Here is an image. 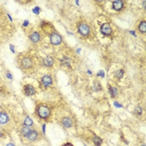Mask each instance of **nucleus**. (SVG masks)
<instances>
[{"label":"nucleus","instance_id":"nucleus-1","mask_svg":"<svg viewBox=\"0 0 146 146\" xmlns=\"http://www.w3.org/2000/svg\"><path fill=\"white\" fill-rule=\"evenodd\" d=\"M17 64L19 68L26 73L33 72L37 67V62L35 58L32 54L29 52L19 54L17 57Z\"/></svg>","mask_w":146,"mask_h":146},{"label":"nucleus","instance_id":"nucleus-2","mask_svg":"<svg viewBox=\"0 0 146 146\" xmlns=\"http://www.w3.org/2000/svg\"><path fill=\"white\" fill-rule=\"evenodd\" d=\"M51 113L52 112L49 106L46 104H38L35 108V114L40 119L47 121L49 119Z\"/></svg>","mask_w":146,"mask_h":146},{"label":"nucleus","instance_id":"nucleus-3","mask_svg":"<svg viewBox=\"0 0 146 146\" xmlns=\"http://www.w3.org/2000/svg\"><path fill=\"white\" fill-rule=\"evenodd\" d=\"M77 31L78 34L84 38H87L90 36V34L92 33L91 30V26L90 25V23L86 21L81 20L77 24Z\"/></svg>","mask_w":146,"mask_h":146},{"label":"nucleus","instance_id":"nucleus-4","mask_svg":"<svg viewBox=\"0 0 146 146\" xmlns=\"http://www.w3.org/2000/svg\"><path fill=\"white\" fill-rule=\"evenodd\" d=\"M53 84H54V79L50 74H44L39 79V85L44 90L49 89L50 87L53 86Z\"/></svg>","mask_w":146,"mask_h":146},{"label":"nucleus","instance_id":"nucleus-5","mask_svg":"<svg viewBox=\"0 0 146 146\" xmlns=\"http://www.w3.org/2000/svg\"><path fill=\"white\" fill-rule=\"evenodd\" d=\"M48 37H49V41L52 45L58 46L63 43V37L54 29L48 34Z\"/></svg>","mask_w":146,"mask_h":146},{"label":"nucleus","instance_id":"nucleus-6","mask_svg":"<svg viewBox=\"0 0 146 146\" xmlns=\"http://www.w3.org/2000/svg\"><path fill=\"white\" fill-rule=\"evenodd\" d=\"M29 41L33 45H36L39 44L42 41V34L38 31H33L29 34Z\"/></svg>","mask_w":146,"mask_h":146},{"label":"nucleus","instance_id":"nucleus-7","mask_svg":"<svg viewBox=\"0 0 146 146\" xmlns=\"http://www.w3.org/2000/svg\"><path fill=\"white\" fill-rule=\"evenodd\" d=\"M23 94L26 95V96H34L37 93V90H36V88L34 87L33 84H26L23 86Z\"/></svg>","mask_w":146,"mask_h":146},{"label":"nucleus","instance_id":"nucleus-8","mask_svg":"<svg viewBox=\"0 0 146 146\" xmlns=\"http://www.w3.org/2000/svg\"><path fill=\"white\" fill-rule=\"evenodd\" d=\"M41 64L46 68L50 69L54 65V58L52 55H47L44 58H42Z\"/></svg>","mask_w":146,"mask_h":146},{"label":"nucleus","instance_id":"nucleus-9","mask_svg":"<svg viewBox=\"0 0 146 146\" xmlns=\"http://www.w3.org/2000/svg\"><path fill=\"white\" fill-rule=\"evenodd\" d=\"M100 33L104 36H111L113 34V29L111 25L109 23H104L100 26Z\"/></svg>","mask_w":146,"mask_h":146},{"label":"nucleus","instance_id":"nucleus-10","mask_svg":"<svg viewBox=\"0 0 146 146\" xmlns=\"http://www.w3.org/2000/svg\"><path fill=\"white\" fill-rule=\"evenodd\" d=\"M124 2L122 0H117V1H113L112 2V8L114 11L120 12L124 9Z\"/></svg>","mask_w":146,"mask_h":146},{"label":"nucleus","instance_id":"nucleus-11","mask_svg":"<svg viewBox=\"0 0 146 146\" xmlns=\"http://www.w3.org/2000/svg\"><path fill=\"white\" fill-rule=\"evenodd\" d=\"M61 124L65 129H70L74 125V121H73V119L70 117L65 116V117H63L61 119Z\"/></svg>","mask_w":146,"mask_h":146},{"label":"nucleus","instance_id":"nucleus-12","mask_svg":"<svg viewBox=\"0 0 146 146\" xmlns=\"http://www.w3.org/2000/svg\"><path fill=\"white\" fill-rule=\"evenodd\" d=\"M38 138H39V133L36 129H31L30 132L29 133V135L26 137V139L31 142H35L36 140L38 139Z\"/></svg>","mask_w":146,"mask_h":146},{"label":"nucleus","instance_id":"nucleus-13","mask_svg":"<svg viewBox=\"0 0 146 146\" xmlns=\"http://www.w3.org/2000/svg\"><path fill=\"white\" fill-rule=\"evenodd\" d=\"M9 122V116L4 111H0V124L4 125Z\"/></svg>","mask_w":146,"mask_h":146},{"label":"nucleus","instance_id":"nucleus-14","mask_svg":"<svg viewBox=\"0 0 146 146\" xmlns=\"http://www.w3.org/2000/svg\"><path fill=\"white\" fill-rule=\"evenodd\" d=\"M138 31L142 34H145L146 33V22L145 20H141L139 23L138 26H137Z\"/></svg>","mask_w":146,"mask_h":146},{"label":"nucleus","instance_id":"nucleus-15","mask_svg":"<svg viewBox=\"0 0 146 146\" xmlns=\"http://www.w3.org/2000/svg\"><path fill=\"white\" fill-rule=\"evenodd\" d=\"M109 94H110V97L112 99H114L119 94V90L116 87H114V86L109 85Z\"/></svg>","mask_w":146,"mask_h":146},{"label":"nucleus","instance_id":"nucleus-16","mask_svg":"<svg viewBox=\"0 0 146 146\" xmlns=\"http://www.w3.org/2000/svg\"><path fill=\"white\" fill-rule=\"evenodd\" d=\"M31 129H32L31 127H28V126H25V125L22 126V128H21V129H20V132H21L22 136H23L24 138H26L27 135H29V133L30 132Z\"/></svg>","mask_w":146,"mask_h":146},{"label":"nucleus","instance_id":"nucleus-17","mask_svg":"<svg viewBox=\"0 0 146 146\" xmlns=\"http://www.w3.org/2000/svg\"><path fill=\"white\" fill-rule=\"evenodd\" d=\"M92 89H93V90H94V92H99V91L102 90L101 83H100V81H98V80H95V81L94 82V84H93Z\"/></svg>","mask_w":146,"mask_h":146},{"label":"nucleus","instance_id":"nucleus-18","mask_svg":"<svg viewBox=\"0 0 146 146\" xmlns=\"http://www.w3.org/2000/svg\"><path fill=\"white\" fill-rule=\"evenodd\" d=\"M124 69H122V68H119V69L116 70V71H115V73H114V77L118 79V80H120V79L124 77Z\"/></svg>","mask_w":146,"mask_h":146},{"label":"nucleus","instance_id":"nucleus-19","mask_svg":"<svg viewBox=\"0 0 146 146\" xmlns=\"http://www.w3.org/2000/svg\"><path fill=\"white\" fill-rule=\"evenodd\" d=\"M59 61L61 62V64L64 67H69L70 66V59L66 56L63 57L61 59H59Z\"/></svg>","mask_w":146,"mask_h":146},{"label":"nucleus","instance_id":"nucleus-20","mask_svg":"<svg viewBox=\"0 0 146 146\" xmlns=\"http://www.w3.org/2000/svg\"><path fill=\"white\" fill-rule=\"evenodd\" d=\"M93 142L96 146H100L102 145V143H103V139L100 137H99L97 135H94L93 137Z\"/></svg>","mask_w":146,"mask_h":146},{"label":"nucleus","instance_id":"nucleus-21","mask_svg":"<svg viewBox=\"0 0 146 146\" xmlns=\"http://www.w3.org/2000/svg\"><path fill=\"white\" fill-rule=\"evenodd\" d=\"M23 125L28 126V127H31V126L34 125V121H33V119H32L30 117L27 116V117L25 118L24 121H23Z\"/></svg>","mask_w":146,"mask_h":146},{"label":"nucleus","instance_id":"nucleus-22","mask_svg":"<svg viewBox=\"0 0 146 146\" xmlns=\"http://www.w3.org/2000/svg\"><path fill=\"white\" fill-rule=\"evenodd\" d=\"M135 113L136 115H139V116L142 115L143 114V108L139 105L136 106L135 108Z\"/></svg>","mask_w":146,"mask_h":146},{"label":"nucleus","instance_id":"nucleus-23","mask_svg":"<svg viewBox=\"0 0 146 146\" xmlns=\"http://www.w3.org/2000/svg\"><path fill=\"white\" fill-rule=\"evenodd\" d=\"M40 11H41V9H40V8L38 7V6H36L35 8H34V9H33V12H34L35 14H37V15L40 13Z\"/></svg>","mask_w":146,"mask_h":146},{"label":"nucleus","instance_id":"nucleus-24","mask_svg":"<svg viewBox=\"0 0 146 146\" xmlns=\"http://www.w3.org/2000/svg\"><path fill=\"white\" fill-rule=\"evenodd\" d=\"M29 24V20H25L23 23V26L24 27V28H26V27H28V25Z\"/></svg>","mask_w":146,"mask_h":146},{"label":"nucleus","instance_id":"nucleus-25","mask_svg":"<svg viewBox=\"0 0 146 146\" xmlns=\"http://www.w3.org/2000/svg\"><path fill=\"white\" fill-rule=\"evenodd\" d=\"M6 77H7L8 79H10V80H12V79H13V76H12L11 74H10V73H9V72L6 74Z\"/></svg>","mask_w":146,"mask_h":146},{"label":"nucleus","instance_id":"nucleus-26","mask_svg":"<svg viewBox=\"0 0 146 146\" xmlns=\"http://www.w3.org/2000/svg\"><path fill=\"white\" fill-rule=\"evenodd\" d=\"M9 47H10V49H11V51H12V53H15V49H14V46L13 44H10L9 45Z\"/></svg>","mask_w":146,"mask_h":146},{"label":"nucleus","instance_id":"nucleus-27","mask_svg":"<svg viewBox=\"0 0 146 146\" xmlns=\"http://www.w3.org/2000/svg\"><path fill=\"white\" fill-rule=\"evenodd\" d=\"M99 73H100V74H98V76H100V75H101L102 78H104V72H103V71H100Z\"/></svg>","mask_w":146,"mask_h":146},{"label":"nucleus","instance_id":"nucleus-28","mask_svg":"<svg viewBox=\"0 0 146 146\" xmlns=\"http://www.w3.org/2000/svg\"><path fill=\"white\" fill-rule=\"evenodd\" d=\"M63 146H74L71 143H66V144H64V145H63Z\"/></svg>","mask_w":146,"mask_h":146},{"label":"nucleus","instance_id":"nucleus-29","mask_svg":"<svg viewBox=\"0 0 146 146\" xmlns=\"http://www.w3.org/2000/svg\"><path fill=\"white\" fill-rule=\"evenodd\" d=\"M6 146H15V145L13 144V143H9V144H7V145Z\"/></svg>","mask_w":146,"mask_h":146},{"label":"nucleus","instance_id":"nucleus-30","mask_svg":"<svg viewBox=\"0 0 146 146\" xmlns=\"http://www.w3.org/2000/svg\"><path fill=\"white\" fill-rule=\"evenodd\" d=\"M1 137H2V132L0 131V138H1Z\"/></svg>","mask_w":146,"mask_h":146},{"label":"nucleus","instance_id":"nucleus-31","mask_svg":"<svg viewBox=\"0 0 146 146\" xmlns=\"http://www.w3.org/2000/svg\"><path fill=\"white\" fill-rule=\"evenodd\" d=\"M141 146H145V145H142Z\"/></svg>","mask_w":146,"mask_h":146}]
</instances>
